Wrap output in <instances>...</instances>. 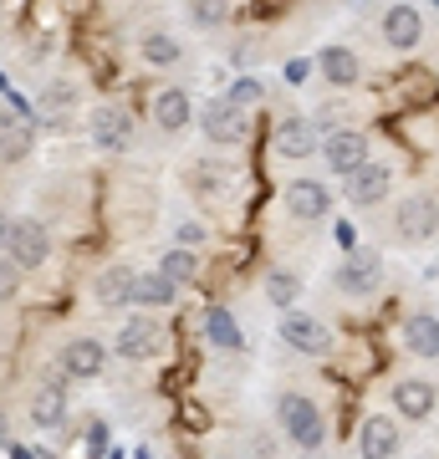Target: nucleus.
<instances>
[{"mask_svg": "<svg viewBox=\"0 0 439 459\" xmlns=\"http://www.w3.org/2000/svg\"><path fill=\"white\" fill-rule=\"evenodd\" d=\"M277 419H281V434L296 444V449H322V439H327V419H322V409L312 403L307 394H281L277 398Z\"/></svg>", "mask_w": 439, "mask_h": 459, "instance_id": "nucleus-1", "label": "nucleus"}, {"mask_svg": "<svg viewBox=\"0 0 439 459\" xmlns=\"http://www.w3.org/2000/svg\"><path fill=\"white\" fill-rule=\"evenodd\" d=\"M51 255V235L41 220H11V240H5V261L16 265V271H36V265H47Z\"/></svg>", "mask_w": 439, "mask_h": 459, "instance_id": "nucleus-2", "label": "nucleus"}, {"mask_svg": "<svg viewBox=\"0 0 439 459\" xmlns=\"http://www.w3.org/2000/svg\"><path fill=\"white\" fill-rule=\"evenodd\" d=\"M342 296H373L383 286V255L378 250H353L347 261L338 265V276H332Z\"/></svg>", "mask_w": 439, "mask_h": 459, "instance_id": "nucleus-3", "label": "nucleus"}, {"mask_svg": "<svg viewBox=\"0 0 439 459\" xmlns=\"http://www.w3.org/2000/svg\"><path fill=\"white\" fill-rule=\"evenodd\" d=\"M281 342L296 347V352H307V358H327L332 352V327L317 322L307 312H286L281 316Z\"/></svg>", "mask_w": 439, "mask_h": 459, "instance_id": "nucleus-4", "label": "nucleus"}, {"mask_svg": "<svg viewBox=\"0 0 439 459\" xmlns=\"http://www.w3.org/2000/svg\"><path fill=\"white\" fill-rule=\"evenodd\" d=\"M118 358H128V362H148V358H159L163 352V332L154 316H128L123 327H118Z\"/></svg>", "mask_w": 439, "mask_h": 459, "instance_id": "nucleus-5", "label": "nucleus"}, {"mask_svg": "<svg viewBox=\"0 0 439 459\" xmlns=\"http://www.w3.org/2000/svg\"><path fill=\"white\" fill-rule=\"evenodd\" d=\"M87 128H92V143L108 148V153H123V148L133 143V113H128V108H118V102H102V108H92Z\"/></svg>", "mask_w": 439, "mask_h": 459, "instance_id": "nucleus-6", "label": "nucleus"}, {"mask_svg": "<svg viewBox=\"0 0 439 459\" xmlns=\"http://www.w3.org/2000/svg\"><path fill=\"white\" fill-rule=\"evenodd\" d=\"M393 230H399V240H429V235L439 230V204L429 195L399 199V210H393Z\"/></svg>", "mask_w": 439, "mask_h": 459, "instance_id": "nucleus-7", "label": "nucleus"}, {"mask_svg": "<svg viewBox=\"0 0 439 459\" xmlns=\"http://www.w3.org/2000/svg\"><path fill=\"white\" fill-rule=\"evenodd\" d=\"M322 159L332 174H342V179H353L363 164H368V138L353 128H338V133H327V143H322Z\"/></svg>", "mask_w": 439, "mask_h": 459, "instance_id": "nucleus-8", "label": "nucleus"}, {"mask_svg": "<svg viewBox=\"0 0 439 459\" xmlns=\"http://www.w3.org/2000/svg\"><path fill=\"white\" fill-rule=\"evenodd\" d=\"M199 128H205V138H210V143H241L245 128H250V117H245L235 102L215 98V102H205V113H199Z\"/></svg>", "mask_w": 439, "mask_h": 459, "instance_id": "nucleus-9", "label": "nucleus"}, {"mask_svg": "<svg viewBox=\"0 0 439 459\" xmlns=\"http://www.w3.org/2000/svg\"><path fill=\"white\" fill-rule=\"evenodd\" d=\"M383 41H389L393 51H414L424 41V16L419 5H389L383 11Z\"/></svg>", "mask_w": 439, "mask_h": 459, "instance_id": "nucleus-10", "label": "nucleus"}, {"mask_svg": "<svg viewBox=\"0 0 439 459\" xmlns=\"http://www.w3.org/2000/svg\"><path fill=\"white\" fill-rule=\"evenodd\" d=\"M389 184H393V169L363 164L358 174L347 179V199H353L358 210H373V204H383V199H389Z\"/></svg>", "mask_w": 439, "mask_h": 459, "instance_id": "nucleus-11", "label": "nucleus"}, {"mask_svg": "<svg viewBox=\"0 0 439 459\" xmlns=\"http://www.w3.org/2000/svg\"><path fill=\"white\" fill-rule=\"evenodd\" d=\"M435 403H439V394H435V383H424V377H404V383H393V409L404 413V419H429L435 413Z\"/></svg>", "mask_w": 439, "mask_h": 459, "instance_id": "nucleus-12", "label": "nucleus"}, {"mask_svg": "<svg viewBox=\"0 0 439 459\" xmlns=\"http://www.w3.org/2000/svg\"><path fill=\"white\" fill-rule=\"evenodd\" d=\"M358 449H363V459H393L399 455V429H393V419L368 413L363 429H358Z\"/></svg>", "mask_w": 439, "mask_h": 459, "instance_id": "nucleus-13", "label": "nucleus"}, {"mask_svg": "<svg viewBox=\"0 0 439 459\" xmlns=\"http://www.w3.org/2000/svg\"><path fill=\"white\" fill-rule=\"evenodd\" d=\"M286 210H292L296 220H322V214L332 210V195H327V184H317V179H292L286 184Z\"/></svg>", "mask_w": 439, "mask_h": 459, "instance_id": "nucleus-14", "label": "nucleus"}, {"mask_svg": "<svg viewBox=\"0 0 439 459\" xmlns=\"http://www.w3.org/2000/svg\"><path fill=\"white\" fill-rule=\"evenodd\" d=\"M102 362H108V347L92 342V337H77V342L62 347V373L66 377H98Z\"/></svg>", "mask_w": 439, "mask_h": 459, "instance_id": "nucleus-15", "label": "nucleus"}, {"mask_svg": "<svg viewBox=\"0 0 439 459\" xmlns=\"http://www.w3.org/2000/svg\"><path fill=\"white\" fill-rule=\"evenodd\" d=\"M92 291H98V301H102V307L133 301V291H138V271H133L128 261H118V265H108V271L98 276V286H92Z\"/></svg>", "mask_w": 439, "mask_h": 459, "instance_id": "nucleus-16", "label": "nucleus"}, {"mask_svg": "<svg viewBox=\"0 0 439 459\" xmlns=\"http://www.w3.org/2000/svg\"><path fill=\"white\" fill-rule=\"evenodd\" d=\"M404 347L414 358H439V316L429 312H414L404 322Z\"/></svg>", "mask_w": 439, "mask_h": 459, "instance_id": "nucleus-17", "label": "nucleus"}, {"mask_svg": "<svg viewBox=\"0 0 439 459\" xmlns=\"http://www.w3.org/2000/svg\"><path fill=\"white\" fill-rule=\"evenodd\" d=\"M317 66H322V77L332 87H353L363 77V62L353 56V47H327L322 56H317Z\"/></svg>", "mask_w": 439, "mask_h": 459, "instance_id": "nucleus-18", "label": "nucleus"}, {"mask_svg": "<svg viewBox=\"0 0 439 459\" xmlns=\"http://www.w3.org/2000/svg\"><path fill=\"white\" fill-rule=\"evenodd\" d=\"M312 148H317V128H312L307 117H286L277 128V153L281 159H307Z\"/></svg>", "mask_w": 439, "mask_h": 459, "instance_id": "nucleus-19", "label": "nucleus"}, {"mask_svg": "<svg viewBox=\"0 0 439 459\" xmlns=\"http://www.w3.org/2000/svg\"><path fill=\"white\" fill-rule=\"evenodd\" d=\"M66 419V394H62V383H41L31 398V424L36 429H57Z\"/></svg>", "mask_w": 439, "mask_h": 459, "instance_id": "nucleus-20", "label": "nucleus"}, {"mask_svg": "<svg viewBox=\"0 0 439 459\" xmlns=\"http://www.w3.org/2000/svg\"><path fill=\"white\" fill-rule=\"evenodd\" d=\"M154 123H159L163 133H180L184 123H189V98H184L180 87H169V92L154 98Z\"/></svg>", "mask_w": 439, "mask_h": 459, "instance_id": "nucleus-21", "label": "nucleus"}, {"mask_svg": "<svg viewBox=\"0 0 439 459\" xmlns=\"http://www.w3.org/2000/svg\"><path fill=\"white\" fill-rule=\"evenodd\" d=\"M205 337H210L215 347H241V327H235V316H230L225 307H210V312H205Z\"/></svg>", "mask_w": 439, "mask_h": 459, "instance_id": "nucleus-22", "label": "nucleus"}, {"mask_svg": "<svg viewBox=\"0 0 439 459\" xmlns=\"http://www.w3.org/2000/svg\"><path fill=\"white\" fill-rule=\"evenodd\" d=\"M144 62L148 66H174L180 62V41H174L169 31H148L144 36Z\"/></svg>", "mask_w": 439, "mask_h": 459, "instance_id": "nucleus-23", "label": "nucleus"}, {"mask_svg": "<svg viewBox=\"0 0 439 459\" xmlns=\"http://www.w3.org/2000/svg\"><path fill=\"white\" fill-rule=\"evenodd\" d=\"M174 291H180V286H174V281H163L159 271H154V276H138L133 301H144V307H169V301H174Z\"/></svg>", "mask_w": 439, "mask_h": 459, "instance_id": "nucleus-24", "label": "nucleus"}, {"mask_svg": "<svg viewBox=\"0 0 439 459\" xmlns=\"http://www.w3.org/2000/svg\"><path fill=\"white\" fill-rule=\"evenodd\" d=\"M26 153H31V128L16 117L11 128H0V159H5V164H16V159H26Z\"/></svg>", "mask_w": 439, "mask_h": 459, "instance_id": "nucleus-25", "label": "nucleus"}, {"mask_svg": "<svg viewBox=\"0 0 439 459\" xmlns=\"http://www.w3.org/2000/svg\"><path fill=\"white\" fill-rule=\"evenodd\" d=\"M296 291H302V281H296L292 271H271V276H266V296H271V307H281V312H292Z\"/></svg>", "mask_w": 439, "mask_h": 459, "instance_id": "nucleus-26", "label": "nucleus"}, {"mask_svg": "<svg viewBox=\"0 0 439 459\" xmlns=\"http://www.w3.org/2000/svg\"><path fill=\"white\" fill-rule=\"evenodd\" d=\"M195 255L189 250H163V261H159V276L163 281H174V286H184V281H195Z\"/></svg>", "mask_w": 439, "mask_h": 459, "instance_id": "nucleus-27", "label": "nucleus"}, {"mask_svg": "<svg viewBox=\"0 0 439 459\" xmlns=\"http://www.w3.org/2000/svg\"><path fill=\"white\" fill-rule=\"evenodd\" d=\"M260 92H266V87H260V77H235V82H230V92H225V102H235V108H256L260 102Z\"/></svg>", "mask_w": 439, "mask_h": 459, "instance_id": "nucleus-28", "label": "nucleus"}, {"mask_svg": "<svg viewBox=\"0 0 439 459\" xmlns=\"http://www.w3.org/2000/svg\"><path fill=\"white\" fill-rule=\"evenodd\" d=\"M16 291H21V271L11 261H0V301H11Z\"/></svg>", "mask_w": 439, "mask_h": 459, "instance_id": "nucleus-29", "label": "nucleus"}, {"mask_svg": "<svg viewBox=\"0 0 439 459\" xmlns=\"http://www.w3.org/2000/svg\"><path fill=\"white\" fill-rule=\"evenodd\" d=\"M189 16H195V26H220L225 21V5H195Z\"/></svg>", "mask_w": 439, "mask_h": 459, "instance_id": "nucleus-30", "label": "nucleus"}, {"mask_svg": "<svg viewBox=\"0 0 439 459\" xmlns=\"http://www.w3.org/2000/svg\"><path fill=\"white\" fill-rule=\"evenodd\" d=\"M47 102H57V108H66V102H72V87H66V82H57V87L47 92Z\"/></svg>", "mask_w": 439, "mask_h": 459, "instance_id": "nucleus-31", "label": "nucleus"}, {"mask_svg": "<svg viewBox=\"0 0 439 459\" xmlns=\"http://www.w3.org/2000/svg\"><path fill=\"white\" fill-rule=\"evenodd\" d=\"M256 459H277V444L266 439V434H256Z\"/></svg>", "mask_w": 439, "mask_h": 459, "instance_id": "nucleus-32", "label": "nucleus"}, {"mask_svg": "<svg viewBox=\"0 0 439 459\" xmlns=\"http://www.w3.org/2000/svg\"><path fill=\"white\" fill-rule=\"evenodd\" d=\"M307 77V62H286V82H302Z\"/></svg>", "mask_w": 439, "mask_h": 459, "instance_id": "nucleus-33", "label": "nucleus"}, {"mask_svg": "<svg viewBox=\"0 0 439 459\" xmlns=\"http://www.w3.org/2000/svg\"><path fill=\"white\" fill-rule=\"evenodd\" d=\"M5 240H11V225H5V210H0V250H5Z\"/></svg>", "mask_w": 439, "mask_h": 459, "instance_id": "nucleus-34", "label": "nucleus"}, {"mask_svg": "<svg viewBox=\"0 0 439 459\" xmlns=\"http://www.w3.org/2000/svg\"><path fill=\"white\" fill-rule=\"evenodd\" d=\"M11 123H16V117L5 113V108H0V128H11Z\"/></svg>", "mask_w": 439, "mask_h": 459, "instance_id": "nucleus-35", "label": "nucleus"}]
</instances>
